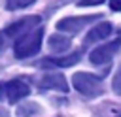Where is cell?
Segmentation results:
<instances>
[{"mask_svg":"<svg viewBox=\"0 0 121 117\" xmlns=\"http://www.w3.org/2000/svg\"><path fill=\"white\" fill-rule=\"evenodd\" d=\"M2 47H4V36L0 34V49H2Z\"/></svg>","mask_w":121,"mask_h":117,"instance_id":"9a60e30c","label":"cell"},{"mask_svg":"<svg viewBox=\"0 0 121 117\" xmlns=\"http://www.w3.org/2000/svg\"><path fill=\"white\" fill-rule=\"evenodd\" d=\"M40 87L42 89H55V91H60V92H66L68 91V83H66V77L62 74H47L40 79Z\"/></svg>","mask_w":121,"mask_h":117,"instance_id":"ba28073f","label":"cell"},{"mask_svg":"<svg viewBox=\"0 0 121 117\" xmlns=\"http://www.w3.org/2000/svg\"><path fill=\"white\" fill-rule=\"evenodd\" d=\"M119 49H121V40L108 42V43H104V45H100V47L93 49V51H91V55H89V60H91L93 64H96V66L106 64V62H110V60L113 58V55H115Z\"/></svg>","mask_w":121,"mask_h":117,"instance_id":"277c9868","label":"cell"},{"mask_svg":"<svg viewBox=\"0 0 121 117\" xmlns=\"http://www.w3.org/2000/svg\"><path fill=\"white\" fill-rule=\"evenodd\" d=\"M32 2L36 0H8V9H21V8L30 6Z\"/></svg>","mask_w":121,"mask_h":117,"instance_id":"8fae6325","label":"cell"},{"mask_svg":"<svg viewBox=\"0 0 121 117\" xmlns=\"http://www.w3.org/2000/svg\"><path fill=\"white\" fill-rule=\"evenodd\" d=\"M102 15L100 13H95V15H78V17H64L57 23V30L60 32H79L83 26H87L89 23L100 19Z\"/></svg>","mask_w":121,"mask_h":117,"instance_id":"3957f363","label":"cell"},{"mask_svg":"<svg viewBox=\"0 0 121 117\" xmlns=\"http://www.w3.org/2000/svg\"><path fill=\"white\" fill-rule=\"evenodd\" d=\"M104 0H79L78 4L79 6H96V4H102Z\"/></svg>","mask_w":121,"mask_h":117,"instance_id":"4fadbf2b","label":"cell"},{"mask_svg":"<svg viewBox=\"0 0 121 117\" xmlns=\"http://www.w3.org/2000/svg\"><path fill=\"white\" fill-rule=\"evenodd\" d=\"M112 89L115 94H121V66L117 68L115 75H113V81H112Z\"/></svg>","mask_w":121,"mask_h":117,"instance_id":"7c38bea8","label":"cell"},{"mask_svg":"<svg viewBox=\"0 0 121 117\" xmlns=\"http://www.w3.org/2000/svg\"><path fill=\"white\" fill-rule=\"evenodd\" d=\"M4 92H6L8 100H9L11 104H15V102H19L21 98L28 96L30 87H28L23 79H11V81H8V83L4 85Z\"/></svg>","mask_w":121,"mask_h":117,"instance_id":"8992f818","label":"cell"},{"mask_svg":"<svg viewBox=\"0 0 121 117\" xmlns=\"http://www.w3.org/2000/svg\"><path fill=\"white\" fill-rule=\"evenodd\" d=\"M42 42H43V28H34L30 32L23 34L21 38H17V42L13 45V55L17 58H28L40 51Z\"/></svg>","mask_w":121,"mask_h":117,"instance_id":"6da1fadb","label":"cell"},{"mask_svg":"<svg viewBox=\"0 0 121 117\" xmlns=\"http://www.w3.org/2000/svg\"><path fill=\"white\" fill-rule=\"evenodd\" d=\"M2 94H4V85H0V98H2Z\"/></svg>","mask_w":121,"mask_h":117,"instance_id":"2e32d148","label":"cell"},{"mask_svg":"<svg viewBox=\"0 0 121 117\" xmlns=\"http://www.w3.org/2000/svg\"><path fill=\"white\" fill-rule=\"evenodd\" d=\"M81 58V53H70L66 57H57V58H43L40 60V66L42 68H68V66H74L76 62H79Z\"/></svg>","mask_w":121,"mask_h":117,"instance_id":"52a82bcc","label":"cell"},{"mask_svg":"<svg viewBox=\"0 0 121 117\" xmlns=\"http://www.w3.org/2000/svg\"><path fill=\"white\" fill-rule=\"evenodd\" d=\"M40 21H42V19H40L38 15H28V17H23V19L15 21L13 25H9L4 32H6V36H9V38H21L23 34L34 30V28L40 25Z\"/></svg>","mask_w":121,"mask_h":117,"instance_id":"5b68a950","label":"cell"},{"mask_svg":"<svg viewBox=\"0 0 121 117\" xmlns=\"http://www.w3.org/2000/svg\"><path fill=\"white\" fill-rule=\"evenodd\" d=\"M47 45H49L51 51L62 53V51H66V49L70 47V38H66V36H62V34H51L49 40H47Z\"/></svg>","mask_w":121,"mask_h":117,"instance_id":"30bf717a","label":"cell"},{"mask_svg":"<svg viewBox=\"0 0 121 117\" xmlns=\"http://www.w3.org/2000/svg\"><path fill=\"white\" fill-rule=\"evenodd\" d=\"M119 117H121V115H119Z\"/></svg>","mask_w":121,"mask_h":117,"instance_id":"e0dca14e","label":"cell"},{"mask_svg":"<svg viewBox=\"0 0 121 117\" xmlns=\"http://www.w3.org/2000/svg\"><path fill=\"white\" fill-rule=\"evenodd\" d=\"M110 34H112V25H110V23H98V25H95V26L87 32V36H85V45L95 43V42H100V40L108 38Z\"/></svg>","mask_w":121,"mask_h":117,"instance_id":"9c48e42d","label":"cell"},{"mask_svg":"<svg viewBox=\"0 0 121 117\" xmlns=\"http://www.w3.org/2000/svg\"><path fill=\"white\" fill-rule=\"evenodd\" d=\"M72 85L78 92H81L83 96H89V98L100 96L104 91L102 79L95 74H89V72H76L72 75Z\"/></svg>","mask_w":121,"mask_h":117,"instance_id":"7a4b0ae2","label":"cell"},{"mask_svg":"<svg viewBox=\"0 0 121 117\" xmlns=\"http://www.w3.org/2000/svg\"><path fill=\"white\" fill-rule=\"evenodd\" d=\"M110 8L113 11H121V0H110Z\"/></svg>","mask_w":121,"mask_h":117,"instance_id":"5bb4252c","label":"cell"}]
</instances>
